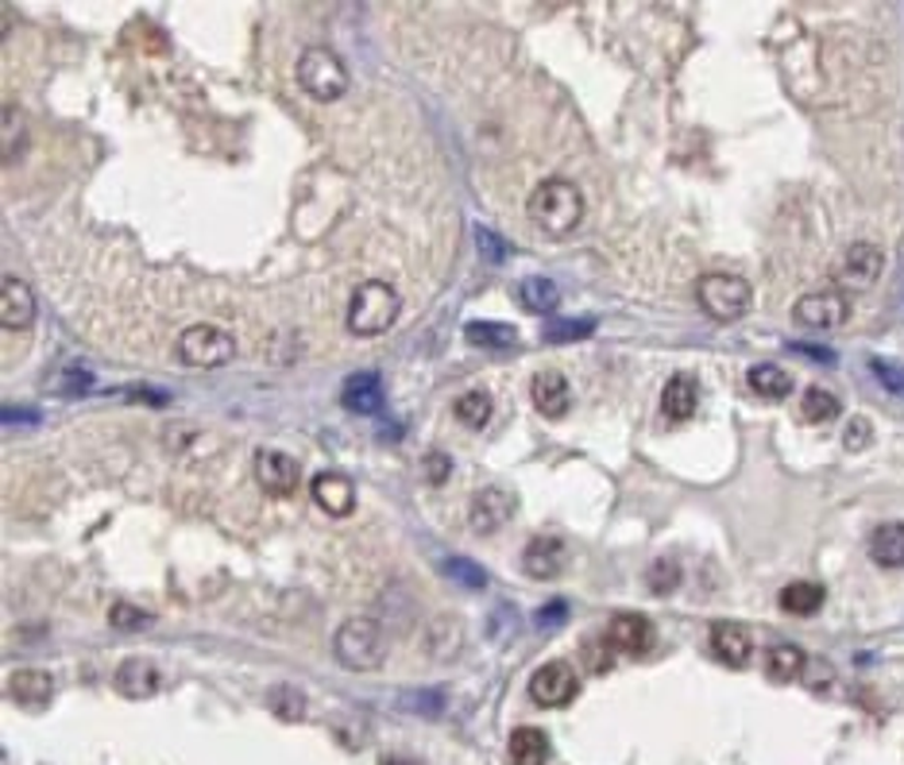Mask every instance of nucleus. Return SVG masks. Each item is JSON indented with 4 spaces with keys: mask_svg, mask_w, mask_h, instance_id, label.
<instances>
[{
    "mask_svg": "<svg viewBox=\"0 0 904 765\" xmlns=\"http://www.w3.org/2000/svg\"><path fill=\"white\" fill-rule=\"evenodd\" d=\"M9 696L24 708H47L55 696V676L47 669H16L9 676Z\"/></svg>",
    "mask_w": 904,
    "mask_h": 765,
    "instance_id": "obj_19",
    "label": "nucleus"
},
{
    "mask_svg": "<svg viewBox=\"0 0 904 765\" xmlns=\"http://www.w3.org/2000/svg\"><path fill=\"white\" fill-rule=\"evenodd\" d=\"M526 209H530V220L541 232L564 237V232H572V228L580 225V217H584V194H580V186L569 179H546L534 186Z\"/></svg>",
    "mask_w": 904,
    "mask_h": 765,
    "instance_id": "obj_1",
    "label": "nucleus"
},
{
    "mask_svg": "<svg viewBox=\"0 0 904 765\" xmlns=\"http://www.w3.org/2000/svg\"><path fill=\"white\" fill-rule=\"evenodd\" d=\"M341 402L352 410V414H375V410L384 407V379H379L375 372L348 375V382H344V391H341Z\"/></svg>",
    "mask_w": 904,
    "mask_h": 765,
    "instance_id": "obj_20",
    "label": "nucleus"
},
{
    "mask_svg": "<svg viewBox=\"0 0 904 765\" xmlns=\"http://www.w3.org/2000/svg\"><path fill=\"white\" fill-rule=\"evenodd\" d=\"M298 480H301V468L290 453H283V448H260V453H255V483H260L267 495L275 499L294 495Z\"/></svg>",
    "mask_w": 904,
    "mask_h": 765,
    "instance_id": "obj_12",
    "label": "nucleus"
},
{
    "mask_svg": "<svg viewBox=\"0 0 904 765\" xmlns=\"http://www.w3.org/2000/svg\"><path fill=\"white\" fill-rule=\"evenodd\" d=\"M839 399H835L832 391H823V387H808L804 391V402H800V414L808 418L812 425H823V422H835L839 418Z\"/></svg>",
    "mask_w": 904,
    "mask_h": 765,
    "instance_id": "obj_33",
    "label": "nucleus"
},
{
    "mask_svg": "<svg viewBox=\"0 0 904 765\" xmlns=\"http://www.w3.org/2000/svg\"><path fill=\"white\" fill-rule=\"evenodd\" d=\"M108 623H113L116 630H144L147 623H151V615L131 607V603H116V607L108 610Z\"/></svg>",
    "mask_w": 904,
    "mask_h": 765,
    "instance_id": "obj_37",
    "label": "nucleus"
},
{
    "mask_svg": "<svg viewBox=\"0 0 904 765\" xmlns=\"http://www.w3.org/2000/svg\"><path fill=\"white\" fill-rule=\"evenodd\" d=\"M866 433H870V422H866V418H855V422H850V433H847V445L858 448L866 441Z\"/></svg>",
    "mask_w": 904,
    "mask_h": 765,
    "instance_id": "obj_41",
    "label": "nucleus"
},
{
    "mask_svg": "<svg viewBox=\"0 0 904 765\" xmlns=\"http://www.w3.org/2000/svg\"><path fill=\"white\" fill-rule=\"evenodd\" d=\"M476 248H480L488 263H503L506 260V244L495 237V232H488V228H476Z\"/></svg>",
    "mask_w": 904,
    "mask_h": 765,
    "instance_id": "obj_39",
    "label": "nucleus"
},
{
    "mask_svg": "<svg viewBox=\"0 0 904 765\" xmlns=\"http://www.w3.org/2000/svg\"><path fill=\"white\" fill-rule=\"evenodd\" d=\"M267 708L275 711L278 719H286V723H298V719H306V696H301L294 684H275L267 693Z\"/></svg>",
    "mask_w": 904,
    "mask_h": 765,
    "instance_id": "obj_32",
    "label": "nucleus"
},
{
    "mask_svg": "<svg viewBox=\"0 0 904 765\" xmlns=\"http://www.w3.org/2000/svg\"><path fill=\"white\" fill-rule=\"evenodd\" d=\"M696 402H700V387H696L693 375H673L661 391V414L668 422H688L696 414Z\"/></svg>",
    "mask_w": 904,
    "mask_h": 765,
    "instance_id": "obj_21",
    "label": "nucleus"
},
{
    "mask_svg": "<svg viewBox=\"0 0 904 765\" xmlns=\"http://www.w3.org/2000/svg\"><path fill=\"white\" fill-rule=\"evenodd\" d=\"M645 580H650V592L653 595H668V592H676V587H680L685 572H680V561H673V557H661L657 564H650Z\"/></svg>",
    "mask_w": 904,
    "mask_h": 765,
    "instance_id": "obj_35",
    "label": "nucleus"
},
{
    "mask_svg": "<svg viewBox=\"0 0 904 765\" xmlns=\"http://www.w3.org/2000/svg\"><path fill=\"white\" fill-rule=\"evenodd\" d=\"M797 352H804V356H815V359H827V364H832V352L827 349H812V344H797Z\"/></svg>",
    "mask_w": 904,
    "mask_h": 765,
    "instance_id": "obj_43",
    "label": "nucleus"
},
{
    "mask_svg": "<svg viewBox=\"0 0 904 765\" xmlns=\"http://www.w3.org/2000/svg\"><path fill=\"white\" fill-rule=\"evenodd\" d=\"M607 646L622 658H645V653L657 646V627H653L645 615L638 610H619L611 623H607Z\"/></svg>",
    "mask_w": 904,
    "mask_h": 765,
    "instance_id": "obj_9",
    "label": "nucleus"
},
{
    "mask_svg": "<svg viewBox=\"0 0 904 765\" xmlns=\"http://www.w3.org/2000/svg\"><path fill=\"white\" fill-rule=\"evenodd\" d=\"M0 326H4V333H24L35 326V294L16 275H4V283H0Z\"/></svg>",
    "mask_w": 904,
    "mask_h": 765,
    "instance_id": "obj_14",
    "label": "nucleus"
},
{
    "mask_svg": "<svg viewBox=\"0 0 904 765\" xmlns=\"http://www.w3.org/2000/svg\"><path fill=\"white\" fill-rule=\"evenodd\" d=\"M113 688L124 700H151L163 688V669L151 658H124L113 673Z\"/></svg>",
    "mask_w": 904,
    "mask_h": 765,
    "instance_id": "obj_13",
    "label": "nucleus"
},
{
    "mask_svg": "<svg viewBox=\"0 0 904 765\" xmlns=\"http://www.w3.org/2000/svg\"><path fill=\"white\" fill-rule=\"evenodd\" d=\"M564 561H569V549H564V541L553 538V534L534 538L530 546H526V553H522V569H526V576H534V580H557L564 569Z\"/></svg>",
    "mask_w": 904,
    "mask_h": 765,
    "instance_id": "obj_16",
    "label": "nucleus"
},
{
    "mask_svg": "<svg viewBox=\"0 0 904 765\" xmlns=\"http://www.w3.org/2000/svg\"><path fill=\"white\" fill-rule=\"evenodd\" d=\"M237 356V336L220 326H190L179 333V359L186 367H202V372H213V367H225Z\"/></svg>",
    "mask_w": 904,
    "mask_h": 765,
    "instance_id": "obj_5",
    "label": "nucleus"
},
{
    "mask_svg": "<svg viewBox=\"0 0 904 765\" xmlns=\"http://www.w3.org/2000/svg\"><path fill=\"white\" fill-rule=\"evenodd\" d=\"M460 646H465V627H460L457 619H448V615H440V619L430 623V630H425V653L430 658H457Z\"/></svg>",
    "mask_w": 904,
    "mask_h": 765,
    "instance_id": "obj_24",
    "label": "nucleus"
},
{
    "mask_svg": "<svg viewBox=\"0 0 904 765\" xmlns=\"http://www.w3.org/2000/svg\"><path fill=\"white\" fill-rule=\"evenodd\" d=\"M453 414H457V422L468 425V430H480V425L491 422V395L488 391H465L457 402H453Z\"/></svg>",
    "mask_w": 904,
    "mask_h": 765,
    "instance_id": "obj_31",
    "label": "nucleus"
},
{
    "mask_svg": "<svg viewBox=\"0 0 904 765\" xmlns=\"http://www.w3.org/2000/svg\"><path fill=\"white\" fill-rule=\"evenodd\" d=\"M881 271H885V252L878 244H870V240H858V244H850L843 252L835 278H839L843 290H870L881 278Z\"/></svg>",
    "mask_w": 904,
    "mask_h": 765,
    "instance_id": "obj_11",
    "label": "nucleus"
},
{
    "mask_svg": "<svg viewBox=\"0 0 904 765\" xmlns=\"http://www.w3.org/2000/svg\"><path fill=\"white\" fill-rule=\"evenodd\" d=\"M465 336H468V344H476V349H491V352L514 349V344H518V329L503 326V321H468Z\"/></svg>",
    "mask_w": 904,
    "mask_h": 765,
    "instance_id": "obj_27",
    "label": "nucleus"
},
{
    "mask_svg": "<svg viewBox=\"0 0 904 765\" xmlns=\"http://www.w3.org/2000/svg\"><path fill=\"white\" fill-rule=\"evenodd\" d=\"M310 495H313V503L329 514V518H348L352 506H356V488H352V480L348 476H341V472L313 476Z\"/></svg>",
    "mask_w": 904,
    "mask_h": 765,
    "instance_id": "obj_15",
    "label": "nucleus"
},
{
    "mask_svg": "<svg viewBox=\"0 0 904 765\" xmlns=\"http://www.w3.org/2000/svg\"><path fill=\"white\" fill-rule=\"evenodd\" d=\"M587 333H595V321H587V318H580V321H549V326H546V341L549 344L584 341Z\"/></svg>",
    "mask_w": 904,
    "mask_h": 765,
    "instance_id": "obj_36",
    "label": "nucleus"
},
{
    "mask_svg": "<svg viewBox=\"0 0 904 765\" xmlns=\"http://www.w3.org/2000/svg\"><path fill=\"white\" fill-rule=\"evenodd\" d=\"M294 78L313 101H341L348 93V66L333 47H306L294 66Z\"/></svg>",
    "mask_w": 904,
    "mask_h": 765,
    "instance_id": "obj_4",
    "label": "nucleus"
},
{
    "mask_svg": "<svg viewBox=\"0 0 904 765\" xmlns=\"http://www.w3.org/2000/svg\"><path fill=\"white\" fill-rule=\"evenodd\" d=\"M530 399H534V410H538V414L561 418L564 410L572 407V387L561 372H538L530 382Z\"/></svg>",
    "mask_w": 904,
    "mask_h": 765,
    "instance_id": "obj_18",
    "label": "nucleus"
},
{
    "mask_svg": "<svg viewBox=\"0 0 904 765\" xmlns=\"http://www.w3.org/2000/svg\"><path fill=\"white\" fill-rule=\"evenodd\" d=\"M518 301H522V310H530V313H553L557 306H561V286H557L553 278H541V275L522 278Z\"/></svg>",
    "mask_w": 904,
    "mask_h": 765,
    "instance_id": "obj_26",
    "label": "nucleus"
},
{
    "mask_svg": "<svg viewBox=\"0 0 904 765\" xmlns=\"http://www.w3.org/2000/svg\"><path fill=\"white\" fill-rule=\"evenodd\" d=\"M4 167L16 163L20 156L27 151V116L20 105H4Z\"/></svg>",
    "mask_w": 904,
    "mask_h": 765,
    "instance_id": "obj_30",
    "label": "nucleus"
},
{
    "mask_svg": "<svg viewBox=\"0 0 904 765\" xmlns=\"http://www.w3.org/2000/svg\"><path fill=\"white\" fill-rule=\"evenodd\" d=\"M711 650H716V658L723 661V665L742 669L754 658V635H749V627H742V623H716V627H711Z\"/></svg>",
    "mask_w": 904,
    "mask_h": 765,
    "instance_id": "obj_17",
    "label": "nucleus"
},
{
    "mask_svg": "<svg viewBox=\"0 0 904 765\" xmlns=\"http://www.w3.org/2000/svg\"><path fill=\"white\" fill-rule=\"evenodd\" d=\"M870 557L881 569H901L904 564V522H885L870 534Z\"/></svg>",
    "mask_w": 904,
    "mask_h": 765,
    "instance_id": "obj_23",
    "label": "nucleus"
},
{
    "mask_svg": "<svg viewBox=\"0 0 904 765\" xmlns=\"http://www.w3.org/2000/svg\"><path fill=\"white\" fill-rule=\"evenodd\" d=\"M440 572H445L448 580H457L460 587H468V592H483V587H488V572H483L476 561H465V557H448V561H440Z\"/></svg>",
    "mask_w": 904,
    "mask_h": 765,
    "instance_id": "obj_34",
    "label": "nucleus"
},
{
    "mask_svg": "<svg viewBox=\"0 0 904 765\" xmlns=\"http://www.w3.org/2000/svg\"><path fill=\"white\" fill-rule=\"evenodd\" d=\"M746 382H749V391L762 395V399H785V395L792 391V375L777 364H754L746 375Z\"/></svg>",
    "mask_w": 904,
    "mask_h": 765,
    "instance_id": "obj_28",
    "label": "nucleus"
},
{
    "mask_svg": "<svg viewBox=\"0 0 904 765\" xmlns=\"http://www.w3.org/2000/svg\"><path fill=\"white\" fill-rule=\"evenodd\" d=\"M564 619H569V603H549L546 615H541V623H546V627H553V623H564Z\"/></svg>",
    "mask_w": 904,
    "mask_h": 765,
    "instance_id": "obj_42",
    "label": "nucleus"
},
{
    "mask_svg": "<svg viewBox=\"0 0 904 765\" xmlns=\"http://www.w3.org/2000/svg\"><path fill=\"white\" fill-rule=\"evenodd\" d=\"M696 301L703 306V313L716 321H739L742 313L749 310V301H754V290H749L746 278L739 275H703L700 283H696Z\"/></svg>",
    "mask_w": 904,
    "mask_h": 765,
    "instance_id": "obj_6",
    "label": "nucleus"
},
{
    "mask_svg": "<svg viewBox=\"0 0 904 765\" xmlns=\"http://www.w3.org/2000/svg\"><path fill=\"white\" fill-rule=\"evenodd\" d=\"M514 511H518V495L511 488H480L468 506V529L480 538H491L495 529H503L514 518Z\"/></svg>",
    "mask_w": 904,
    "mask_h": 765,
    "instance_id": "obj_7",
    "label": "nucleus"
},
{
    "mask_svg": "<svg viewBox=\"0 0 904 765\" xmlns=\"http://www.w3.org/2000/svg\"><path fill=\"white\" fill-rule=\"evenodd\" d=\"M549 734L541 727H518L511 731V742H506V754H511L514 765H546L549 762Z\"/></svg>",
    "mask_w": 904,
    "mask_h": 765,
    "instance_id": "obj_22",
    "label": "nucleus"
},
{
    "mask_svg": "<svg viewBox=\"0 0 904 765\" xmlns=\"http://www.w3.org/2000/svg\"><path fill=\"white\" fill-rule=\"evenodd\" d=\"M850 318V298L843 290H812L792 306L800 329H839Z\"/></svg>",
    "mask_w": 904,
    "mask_h": 765,
    "instance_id": "obj_8",
    "label": "nucleus"
},
{
    "mask_svg": "<svg viewBox=\"0 0 904 765\" xmlns=\"http://www.w3.org/2000/svg\"><path fill=\"white\" fill-rule=\"evenodd\" d=\"M530 696L541 708H564V704H572L580 696V673L569 661H546V665L534 673Z\"/></svg>",
    "mask_w": 904,
    "mask_h": 765,
    "instance_id": "obj_10",
    "label": "nucleus"
},
{
    "mask_svg": "<svg viewBox=\"0 0 904 765\" xmlns=\"http://www.w3.org/2000/svg\"><path fill=\"white\" fill-rule=\"evenodd\" d=\"M333 653L352 673H371L387 661V630L367 615L344 619L333 635Z\"/></svg>",
    "mask_w": 904,
    "mask_h": 765,
    "instance_id": "obj_3",
    "label": "nucleus"
},
{
    "mask_svg": "<svg viewBox=\"0 0 904 765\" xmlns=\"http://www.w3.org/2000/svg\"><path fill=\"white\" fill-rule=\"evenodd\" d=\"M870 372L878 375V379L885 382L893 395H904V372H901V367H893L889 359H870Z\"/></svg>",
    "mask_w": 904,
    "mask_h": 765,
    "instance_id": "obj_40",
    "label": "nucleus"
},
{
    "mask_svg": "<svg viewBox=\"0 0 904 765\" xmlns=\"http://www.w3.org/2000/svg\"><path fill=\"white\" fill-rule=\"evenodd\" d=\"M422 468H425V480L433 483V488H440V483L453 476V460H448V453H425V460H422Z\"/></svg>",
    "mask_w": 904,
    "mask_h": 765,
    "instance_id": "obj_38",
    "label": "nucleus"
},
{
    "mask_svg": "<svg viewBox=\"0 0 904 765\" xmlns=\"http://www.w3.org/2000/svg\"><path fill=\"white\" fill-rule=\"evenodd\" d=\"M823 600H827V592H823V584H815V580H792V584L781 587V610H789L797 619L815 615V610L823 607Z\"/></svg>",
    "mask_w": 904,
    "mask_h": 765,
    "instance_id": "obj_25",
    "label": "nucleus"
},
{
    "mask_svg": "<svg viewBox=\"0 0 904 765\" xmlns=\"http://www.w3.org/2000/svg\"><path fill=\"white\" fill-rule=\"evenodd\" d=\"M384 765H417V762H410V757H399V754H391V757H384Z\"/></svg>",
    "mask_w": 904,
    "mask_h": 765,
    "instance_id": "obj_44",
    "label": "nucleus"
},
{
    "mask_svg": "<svg viewBox=\"0 0 904 765\" xmlns=\"http://www.w3.org/2000/svg\"><path fill=\"white\" fill-rule=\"evenodd\" d=\"M402 298L391 283L384 278H367V283L356 286L348 301V333L352 336H379L399 321Z\"/></svg>",
    "mask_w": 904,
    "mask_h": 765,
    "instance_id": "obj_2",
    "label": "nucleus"
},
{
    "mask_svg": "<svg viewBox=\"0 0 904 765\" xmlns=\"http://www.w3.org/2000/svg\"><path fill=\"white\" fill-rule=\"evenodd\" d=\"M804 669H808L804 650H800V646H792V642H781V646H774V650L766 653V673L774 676V681H781V684L797 681Z\"/></svg>",
    "mask_w": 904,
    "mask_h": 765,
    "instance_id": "obj_29",
    "label": "nucleus"
}]
</instances>
